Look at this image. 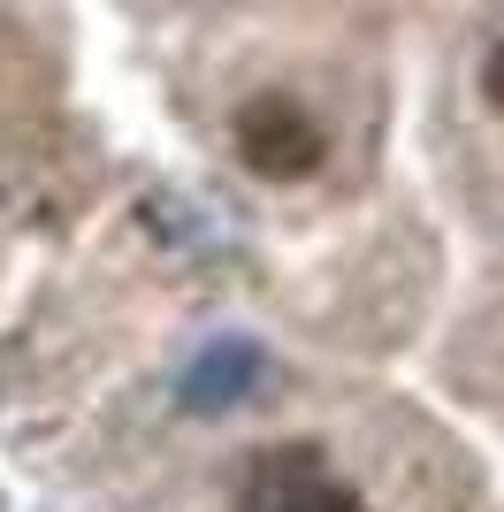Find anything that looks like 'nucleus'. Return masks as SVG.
Listing matches in <instances>:
<instances>
[{
    "mask_svg": "<svg viewBox=\"0 0 504 512\" xmlns=\"http://www.w3.org/2000/svg\"><path fill=\"white\" fill-rule=\"evenodd\" d=\"M482 100H489V107L504 115V39L489 46V62H482Z\"/></svg>",
    "mask_w": 504,
    "mask_h": 512,
    "instance_id": "3",
    "label": "nucleus"
},
{
    "mask_svg": "<svg viewBox=\"0 0 504 512\" xmlns=\"http://www.w3.org/2000/svg\"><path fill=\"white\" fill-rule=\"evenodd\" d=\"M268 512H367V505H359V490H344V482H298V490L275 497Z\"/></svg>",
    "mask_w": 504,
    "mask_h": 512,
    "instance_id": "2",
    "label": "nucleus"
},
{
    "mask_svg": "<svg viewBox=\"0 0 504 512\" xmlns=\"http://www.w3.org/2000/svg\"><path fill=\"white\" fill-rule=\"evenodd\" d=\"M321 153H329V138H321V123L291 100V92H252V100L237 107V161H245L260 184H298V176H314Z\"/></svg>",
    "mask_w": 504,
    "mask_h": 512,
    "instance_id": "1",
    "label": "nucleus"
}]
</instances>
